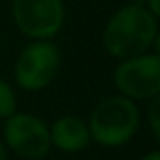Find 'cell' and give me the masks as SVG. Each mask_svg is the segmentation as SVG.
<instances>
[{
    "instance_id": "obj_4",
    "label": "cell",
    "mask_w": 160,
    "mask_h": 160,
    "mask_svg": "<svg viewBox=\"0 0 160 160\" xmlns=\"http://www.w3.org/2000/svg\"><path fill=\"white\" fill-rule=\"evenodd\" d=\"M113 81L117 91L130 100H151L160 92V57L145 53L122 60L115 72Z\"/></svg>"
},
{
    "instance_id": "obj_5",
    "label": "cell",
    "mask_w": 160,
    "mask_h": 160,
    "mask_svg": "<svg viewBox=\"0 0 160 160\" xmlns=\"http://www.w3.org/2000/svg\"><path fill=\"white\" fill-rule=\"evenodd\" d=\"M12 12L17 28L32 40H49L64 25L62 0H13Z\"/></svg>"
},
{
    "instance_id": "obj_11",
    "label": "cell",
    "mask_w": 160,
    "mask_h": 160,
    "mask_svg": "<svg viewBox=\"0 0 160 160\" xmlns=\"http://www.w3.org/2000/svg\"><path fill=\"white\" fill-rule=\"evenodd\" d=\"M141 160H160V152L158 151H151L145 156H141Z\"/></svg>"
},
{
    "instance_id": "obj_10",
    "label": "cell",
    "mask_w": 160,
    "mask_h": 160,
    "mask_svg": "<svg viewBox=\"0 0 160 160\" xmlns=\"http://www.w3.org/2000/svg\"><path fill=\"white\" fill-rule=\"evenodd\" d=\"M141 6H145V8H147V12H149V13H152V15L158 19V15H160V0H145Z\"/></svg>"
},
{
    "instance_id": "obj_1",
    "label": "cell",
    "mask_w": 160,
    "mask_h": 160,
    "mask_svg": "<svg viewBox=\"0 0 160 160\" xmlns=\"http://www.w3.org/2000/svg\"><path fill=\"white\" fill-rule=\"evenodd\" d=\"M158 38V21L141 4H128L108 21L102 42L108 53L119 60L149 53Z\"/></svg>"
},
{
    "instance_id": "obj_6",
    "label": "cell",
    "mask_w": 160,
    "mask_h": 160,
    "mask_svg": "<svg viewBox=\"0 0 160 160\" xmlns=\"http://www.w3.org/2000/svg\"><path fill=\"white\" fill-rule=\"evenodd\" d=\"M4 141L15 154L28 160L42 158L51 149L47 124L30 113H13L6 119Z\"/></svg>"
},
{
    "instance_id": "obj_9",
    "label": "cell",
    "mask_w": 160,
    "mask_h": 160,
    "mask_svg": "<svg viewBox=\"0 0 160 160\" xmlns=\"http://www.w3.org/2000/svg\"><path fill=\"white\" fill-rule=\"evenodd\" d=\"M158 104H160V100L156 96V98H152V104H151V109H149V122H151V130H152L154 139L160 138V119H158V113H156Z\"/></svg>"
},
{
    "instance_id": "obj_7",
    "label": "cell",
    "mask_w": 160,
    "mask_h": 160,
    "mask_svg": "<svg viewBox=\"0 0 160 160\" xmlns=\"http://www.w3.org/2000/svg\"><path fill=\"white\" fill-rule=\"evenodd\" d=\"M51 145L60 149L62 152H79L91 143L89 126L85 121L73 115H64L55 121L49 128Z\"/></svg>"
},
{
    "instance_id": "obj_8",
    "label": "cell",
    "mask_w": 160,
    "mask_h": 160,
    "mask_svg": "<svg viewBox=\"0 0 160 160\" xmlns=\"http://www.w3.org/2000/svg\"><path fill=\"white\" fill-rule=\"evenodd\" d=\"M15 108H17V100L13 89L10 87L8 81L0 79V119H8L10 115H13Z\"/></svg>"
},
{
    "instance_id": "obj_3",
    "label": "cell",
    "mask_w": 160,
    "mask_h": 160,
    "mask_svg": "<svg viewBox=\"0 0 160 160\" xmlns=\"http://www.w3.org/2000/svg\"><path fill=\"white\" fill-rule=\"evenodd\" d=\"M60 68V51L49 40L27 45L15 62V81L21 89L36 92L49 87Z\"/></svg>"
},
{
    "instance_id": "obj_2",
    "label": "cell",
    "mask_w": 160,
    "mask_h": 160,
    "mask_svg": "<svg viewBox=\"0 0 160 160\" xmlns=\"http://www.w3.org/2000/svg\"><path fill=\"white\" fill-rule=\"evenodd\" d=\"M91 139L104 147H121L134 138L139 126V109L134 100L117 94L96 104L89 117Z\"/></svg>"
},
{
    "instance_id": "obj_12",
    "label": "cell",
    "mask_w": 160,
    "mask_h": 160,
    "mask_svg": "<svg viewBox=\"0 0 160 160\" xmlns=\"http://www.w3.org/2000/svg\"><path fill=\"white\" fill-rule=\"evenodd\" d=\"M0 160H8V151L4 143H0Z\"/></svg>"
}]
</instances>
